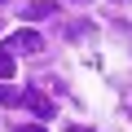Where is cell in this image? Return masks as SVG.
<instances>
[{
  "label": "cell",
  "mask_w": 132,
  "mask_h": 132,
  "mask_svg": "<svg viewBox=\"0 0 132 132\" xmlns=\"http://www.w3.org/2000/svg\"><path fill=\"white\" fill-rule=\"evenodd\" d=\"M9 75H13V53L0 48V79H9Z\"/></svg>",
  "instance_id": "obj_5"
},
{
  "label": "cell",
  "mask_w": 132,
  "mask_h": 132,
  "mask_svg": "<svg viewBox=\"0 0 132 132\" xmlns=\"http://www.w3.org/2000/svg\"><path fill=\"white\" fill-rule=\"evenodd\" d=\"M48 13H57V5H48V0H31V9H27L31 22H35V18H48Z\"/></svg>",
  "instance_id": "obj_3"
},
{
  "label": "cell",
  "mask_w": 132,
  "mask_h": 132,
  "mask_svg": "<svg viewBox=\"0 0 132 132\" xmlns=\"http://www.w3.org/2000/svg\"><path fill=\"white\" fill-rule=\"evenodd\" d=\"M18 106H27L35 119H53V101L40 93V88H22V97H18Z\"/></svg>",
  "instance_id": "obj_1"
},
{
  "label": "cell",
  "mask_w": 132,
  "mask_h": 132,
  "mask_svg": "<svg viewBox=\"0 0 132 132\" xmlns=\"http://www.w3.org/2000/svg\"><path fill=\"white\" fill-rule=\"evenodd\" d=\"M5 48H9V53H13V57H18V53H40V48H44V40H40V35H35V31H13V35H9V44H5Z\"/></svg>",
  "instance_id": "obj_2"
},
{
  "label": "cell",
  "mask_w": 132,
  "mask_h": 132,
  "mask_svg": "<svg viewBox=\"0 0 132 132\" xmlns=\"http://www.w3.org/2000/svg\"><path fill=\"white\" fill-rule=\"evenodd\" d=\"M18 97H22V93H18L9 79H0V106H18Z\"/></svg>",
  "instance_id": "obj_4"
},
{
  "label": "cell",
  "mask_w": 132,
  "mask_h": 132,
  "mask_svg": "<svg viewBox=\"0 0 132 132\" xmlns=\"http://www.w3.org/2000/svg\"><path fill=\"white\" fill-rule=\"evenodd\" d=\"M71 132H93V128H71Z\"/></svg>",
  "instance_id": "obj_8"
},
{
  "label": "cell",
  "mask_w": 132,
  "mask_h": 132,
  "mask_svg": "<svg viewBox=\"0 0 132 132\" xmlns=\"http://www.w3.org/2000/svg\"><path fill=\"white\" fill-rule=\"evenodd\" d=\"M13 132H44L40 123H27V128H13Z\"/></svg>",
  "instance_id": "obj_7"
},
{
  "label": "cell",
  "mask_w": 132,
  "mask_h": 132,
  "mask_svg": "<svg viewBox=\"0 0 132 132\" xmlns=\"http://www.w3.org/2000/svg\"><path fill=\"white\" fill-rule=\"evenodd\" d=\"M0 5H5V0H0Z\"/></svg>",
  "instance_id": "obj_10"
},
{
  "label": "cell",
  "mask_w": 132,
  "mask_h": 132,
  "mask_svg": "<svg viewBox=\"0 0 132 132\" xmlns=\"http://www.w3.org/2000/svg\"><path fill=\"white\" fill-rule=\"evenodd\" d=\"M114 5H128V0H114Z\"/></svg>",
  "instance_id": "obj_9"
},
{
  "label": "cell",
  "mask_w": 132,
  "mask_h": 132,
  "mask_svg": "<svg viewBox=\"0 0 132 132\" xmlns=\"http://www.w3.org/2000/svg\"><path fill=\"white\" fill-rule=\"evenodd\" d=\"M71 35H75V40H84V35H93V27H88V22H75V27H71Z\"/></svg>",
  "instance_id": "obj_6"
}]
</instances>
